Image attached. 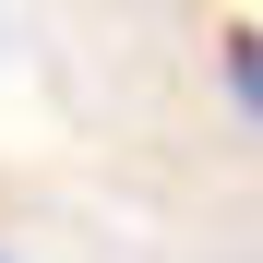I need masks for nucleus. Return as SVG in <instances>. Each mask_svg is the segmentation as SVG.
<instances>
[{
    "label": "nucleus",
    "mask_w": 263,
    "mask_h": 263,
    "mask_svg": "<svg viewBox=\"0 0 263 263\" xmlns=\"http://www.w3.org/2000/svg\"><path fill=\"white\" fill-rule=\"evenodd\" d=\"M228 96L263 120V36H228Z\"/></svg>",
    "instance_id": "obj_1"
}]
</instances>
